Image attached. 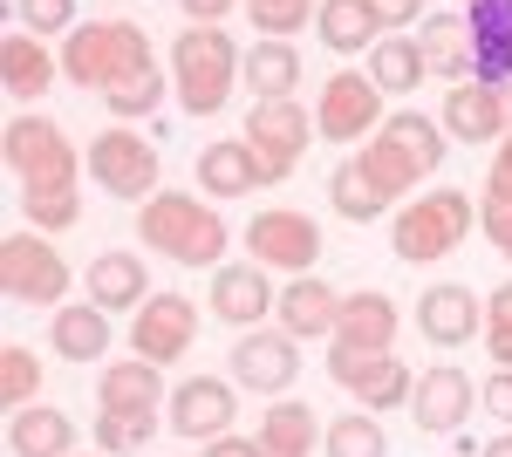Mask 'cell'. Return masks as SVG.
Masks as SVG:
<instances>
[{"label":"cell","mask_w":512,"mask_h":457,"mask_svg":"<svg viewBox=\"0 0 512 457\" xmlns=\"http://www.w3.org/2000/svg\"><path fill=\"white\" fill-rule=\"evenodd\" d=\"M137 232H144V246L171 260V267H219L226 260V239L233 232L219 226V212L192 198V191H158V198H144V212H137Z\"/></svg>","instance_id":"1"},{"label":"cell","mask_w":512,"mask_h":457,"mask_svg":"<svg viewBox=\"0 0 512 457\" xmlns=\"http://www.w3.org/2000/svg\"><path fill=\"white\" fill-rule=\"evenodd\" d=\"M239 76H246V55L233 48L226 28H198L192 21L185 35L171 41V82H178L185 116H219Z\"/></svg>","instance_id":"2"},{"label":"cell","mask_w":512,"mask_h":457,"mask_svg":"<svg viewBox=\"0 0 512 457\" xmlns=\"http://www.w3.org/2000/svg\"><path fill=\"white\" fill-rule=\"evenodd\" d=\"M144 62H158V55H151V35L137 21H89L62 41V76L76 89H110L117 76L144 69Z\"/></svg>","instance_id":"3"},{"label":"cell","mask_w":512,"mask_h":457,"mask_svg":"<svg viewBox=\"0 0 512 457\" xmlns=\"http://www.w3.org/2000/svg\"><path fill=\"white\" fill-rule=\"evenodd\" d=\"M472 232V198L465 191H424V198H403L396 205V260L410 267H437L465 246Z\"/></svg>","instance_id":"4"},{"label":"cell","mask_w":512,"mask_h":457,"mask_svg":"<svg viewBox=\"0 0 512 457\" xmlns=\"http://www.w3.org/2000/svg\"><path fill=\"white\" fill-rule=\"evenodd\" d=\"M7 164L28 191H69L76 185V144L48 116H14L7 123Z\"/></svg>","instance_id":"5"},{"label":"cell","mask_w":512,"mask_h":457,"mask_svg":"<svg viewBox=\"0 0 512 457\" xmlns=\"http://www.w3.org/2000/svg\"><path fill=\"white\" fill-rule=\"evenodd\" d=\"M0 287L28 307H62V294H69V260L41 232H7V246H0Z\"/></svg>","instance_id":"6"},{"label":"cell","mask_w":512,"mask_h":457,"mask_svg":"<svg viewBox=\"0 0 512 457\" xmlns=\"http://www.w3.org/2000/svg\"><path fill=\"white\" fill-rule=\"evenodd\" d=\"M89 178L110 191V198H130V205H144V198H158V151H151V137H137V130H103L96 144H89Z\"/></svg>","instance_id":"7"},{"label":"cell","mask_w":512,"mask_h":457,"mask_svg":"<svg viewBox=\"0 0 512 457\" xmlns=\"http://www.w3.org/2000/svg\"><path fill=\"white\" fill-rule=\"evenodd\" d=\"M369 123H376V130L390 123V116H383V89H376V76H362V69H335V76L321 82L315 130L328 137V144H362Z\"/></svg>","instance_id":"8"},{"label":"cell","mask_w":512,"mask_h":457,"mask_svg":"<svg viewBox=\"0 0 512 457\" xmlns=\"http://www.w3.org/2000/svg\"><path fill=\"white\" fill-rule=\"evenodd\" d=\"M246 253H253L267 273H315V260H321V226L308 219V212L274 205V212H260V219L246 226Z\"/></svg>","instance_id":"9"},{"label":"cell","mask_w":512,"mask_h":457,"mask_svg":"<svg viewBox=\"0 0 512 457\" xmlns=\"http://www.w3.org/2000/svg\"><path fill=\"white\" fill-rule=\"evenodd\" d=\"M308 137H315V116L301 110V103H253V116H246V144H253V157H260L267 185L294 178Z\"/></svg>","instance_id":"10"},{"label":"cell","mask_w":512,"mask_h":457,"mask_svg":"<svg viewBox=\"0 0 512 457\" xmlns=\"http://www.w3.org/2000/svg\"><path fill=\"white\" fill-rule=\"evenodd\" d=\"M192 342H198V307L185 294H151V301L130 314V355H144L158 369H171Z\"/></svg>","instance_id":"11"},{"label":"cell","mask_w":512,"mask_h":457,"mask_svg":"<svg viewBox=\"0 0 512 457\" xmlns=\"http://www.w3.org/2000/svg\"><path fill=\"white\" fill-rule=\"evenodd\" d=\"M444 137H458V144H506L512 137V110H506V82H451V96H444Z\"/></svg>","instance_id":"12"},{"label":"cell","mask_w":512,"mask_h":457,"mask_svg":"<svg viewBox=\"0 0 512 457\" xmlns=\"http://www.w3.org/2000/svg\"><path fill=\"white\" fill-rule=\"evenodd\" d=\"M233 417H239L233 382L192 376V382H178V389H171V430H178V437H192V444L226 437V430H233Z\"/></svg>","instance_id":"13"},{"label":"cell","mask_w":512,"mask_h":457,"mask_svg":"<svg viewBox=\"0 0 512 457\" xmlns=\"http://www.w3.org/2000/svg\"><path fill=\"white\" fill-rule=\"evenodd\" d=\"M205 307H212V321H226V328H260V321L280 307V294L267 287V267L246 260V267H219L212 273Z\"/></svg>","instance_id":"14"},{"label":"cell","mask_w":512,"mask_h":457,"mask_svg":"<svg viewBox=\"0 0 512 457\" xmlns=\"http://www.w3.org/2000/svg\"><path fill=\"white\" fill-rule=\"evenodd\" d=\"M478 410V382L465 376V369H424L417 376V396H410V417H417V430L424 437H444V430H458V423Z\"/></svg>","instance_id":"15"},{"label":"cell","mask_w":512,"mask_h":457,"mask_svg":"<svg viewBox=\"0 0 512 457\" xmlns=\"http://www.w3.org/2000/svg\"><path fill=\"white\" fill-rule=\"evenodd\" d=\"M294 376H301V348H294V335H287V328H280V335L246 328V342H233V382L260 389V396H280Z\"/></svg>","instance_id":"16"},{"label":"cell","mask_w":512,"mask_h":457,"mask_svg":"<svg viewBox=\"0 0 512 457\" xmlns=\"http://www.w3.org/2000/svg\"><path fill=\"white\" fill-rule=\"evenodd\" d=\"M478 321H485V307H478L472 287H424V301H417V328H424V342L437 348H465L478 342Z\"/></svg>","instance_id":"17"},{"label":"cell","mask_w":512,"mask_h":457,"mask_svg":"<svg viewBox=\"0 0 512 457\" xmlns=\"http://www.w3.org/2000/svg\"><path fill=\"white\" fill-rule=\"evenodd\" d=\"M280 328L294 335V342H308V335H335V321H342V294L315 280V273H294L287 287H280Z\"/></svg>","instance_id":"18"},{"label":"cell","mask_w":512,"mask_h":457,"mask_svg":"<svg viewBox=\"0 0 512 457\" xmlns=\"http://www.w3.org/2000/svg\"><path fill=\"white\" fill-rule=\"evenodd\" d=\"M62 76V55H48V41L28 35V28H14V35L0 41V82H7V96L14 103H35L48 96V82Z\"/></svg>","instance_id":"19"},{"label":"cell","mask_w":512,"mask_h":457,"mask_svg":"<svg viewBox=\"0 0 512 457\" xmlns=\"http://www.w3.org/2000/svg\"><path fill=\"white\" fill-rule=\"evenodd\" d=\"M89 301L103 307V314H137V307L151 301V273L137 253H96L89 260Z\"/></svg>","instance_id":"20"},{"label":"cell","mask_w":512,"mask_h":457,"mask_svg":"<svg viewBox=\"0 0 512 457\" xmlns=\"http://www.w3.org/2000/svg\"><path fill=\"white\" fill-rule=\"evenodd\" d=\"M158 396H164V376H158V362H144V355L110 362L103 382H96V410H123V417H158Z\"/></svg>","instance_id":"21"},{"label":"cell","mask_w":512,"mask_h":457,"mask_svg":"<svg viewBox=\"0 0 512 457\" xmlns=\"http://www.w3.org/2000/svg\"><path fill=\"white\" fill-rule=\"evenodd\" d=\"M198 185H205V198H246L253 185H267V171H260L246 137H226V144L198 151Z\"/></svg>","instance_id":"22"},{"label":"cell","mask_w":512,"mask_h":457,"mask_svg":"<svg viewBox=\"0 0 512 457\" xmlns=\"http://www.w3.org/2000/svg\"><path fill=\"white\" fill-rule=\"evenodd\" d=\"M7 451L14 457H76V423L55 403H28L7 423Z\"/></svg>","instance_id":"23"},{"label":"cell","mask_w":512,"mask_h":457,"mask_svg":"<svg viewBox=\"0 0 512 457\" xmlns=\"http://www.w3.org/2000/svg\"><path fill=\"white\" fill-rule=\"evenodd\" d=\"M315 35H321L328 55H362V48H376L390 28H383V14H376L369 0H321Z\"/></svg>","instance_id":"24"},{"label":"cell","mask_w":512,"mask_h":457,"mask_svg":"<svg viewBox=\"0 0 512 457\" xmlns=\"http://www.w3.org/2000/svg\"><path fill=\"white\" fill-rule=\"evenodd\" d=\"M417 48H424V69H431V76L472 82L478 55H472V21H465V14H431L424 35H417Z\"/></svg>","instance_id":"25"},{"label":"cell","mask_w":512,"mask_h":457,"mask_svg":"<svg viewBox=\"0 0 512 457\" xmlns=\"http://www.w3.org/2000/svg\"><path fill=\"white\" fill-rule=\"evenodd\" d=\"M472 55L485 82H512V0H472Z\"/></svg>","instance_id":"26"},{"label":"cell","mask_w":512,"mask_h":457,"mask_svg":"<svg viewBox=\"0 0 512 457\" xmlns=\"http://www.w3.org/2000/svg\"><path fill=\"white\" fill-rule=\"evenodd\" d=\"M239 82L253 89V103H294V89H301V55H294V41H253Z\"/></svg>","instance_id":"27"},{"label":"cell","mask_w":512,"mask_h":457,"mask_svg":"<svg viewBox=\"0 0 512 457\" xmlns=\"http://www.w3.org/2000/svg\"><path fill=\"white\" fill-rule=\"evenodd\" d=\"M396 301L383 287H362V294H342V321H335V342H355V348H390L396 342Z\"/></svg>","instance_id":"28"},{"label":"cell","mask_w":512,"mask_h":457,"mask_svg":"<svg viewBox=\"0 0 512 457\" xmlns=\"http://www.w3.org/2000/svg\"><path fill=\"white\" fill-rule=\"evenodd\" d=\"M48 342L62 362H96L103 348H110V314L96 301H76V307H55V321H48Z\"/></svg>","instance_id":"29"},{"label":"cell","mask_w":512,"mask_h":457,"mask_svg":"<svg viewBox=\"0 0 512 457\" xmlns=\"http://www.w3.org/2000/svg\"><path fill=\"white\" fill-rule=\"evenodd\" d=\"M308 451H315V410L294 403V396L267 403V417H260V457H308Z\"/></svg>","instance_id":"30"},{"label":"cell","mask_w":512,"mask_h":457,"mask_svg":"<svg viewBox=\"0 0 512 457\" xmlns=\"http://www.w3.org/2000/svg\"><path fill=\"white\" fill-rule=\"evenodd\" d=\"M328 205H335L342 219H383L396 198L369 178V164H362V157H342V164H335V178H328Z\"/></svg>","instance_id":"31"},{"label":"cell","mask_w":512,"mask_h":457,"mask_svg":"<svg viewBox=\"0 0 512 457\" xmlns=\"http://www.w3.org/2000/svg\"><path fill=\"white\" fill-rule=\"evenodd\" d=\"M369 76H376V89H383V96H410L417 82L431 76V69H424L417 35H383L376 48H369Z\"/></svg>","instance_id":"32"},{"label":"cell","mask_w":512,"mask_h":457,"mask_svg":"<svg viewBox=\"0 0 512 457\" xmlns=\"http://www.w3.org/2000/svg\"><path fill=\"white\" fill-rule=\"evenodd\" d=\"M376 137L410 157V164H417V178H431L437 164H444V123H431V116H417V110H396Z\"/></svg>","instance_id":"33"},{"label":"cell","mask_w":512,"mask_h":457,"mask_svg":"<svg viewBox=\"0 0 512 457\" xmlns=\"http://www.w3.org/2000/svg\"><path fill=\"white\" fill-rule=\"evenodd\" d=\"M349 396L362 403V410H396V403H410V396H417V376H410V362H396V348H390V355H376V362H369V376L355 382Z\"/></svg>","instance_id":"34"},{"label":"cell","mask_w":512,"mask_h":457,"mask_svg":"<svg viewBox=\"0 0 512 457\" xmlns=\"http://www.w3.org/2000/svg\"><path fill=\"white\" fill-rule=\"evenodd\" d=\"M321 457H390V437L376 410H355V417H335L321 430Z\"/></svg>","instance_id":"35"},{"label":"cell","mask_w":512,"mask_h":457,"mask_svg":"<svg viewBox=\"0 0 512 457\" xmlns=\"http://www.w3.org/2000/svg\"><path fill=\"white\" fill-rule=\"evenodd\" d=\"M103 103H110V116H123V123L151 116V110L164 103V69H158V62H144V69H130V76H117L110 89H103Z\"/></svg>","instance_id":"36"},{"label":"cell","mask_w":512,"mask_h":457,"mask_svg":"<svg viewBox=\"0 0 512 457\" xmlns=\"http://www.w3.org/2000/svg\"><path fill=\"white\" fill-rule=\"evenodd\" d=\"M246 14H253V28H260V41H287L301 35V28H315V0H246Z\"/></svg>","instance_id":"37"},{"label":"cell","mask_w":512,"mask_h":457,"mask_svg":"<svg viewBox=\"0 0 512 457\" xmlns=\"http://www.w3.org/2000/svg\"><path fill=\"white\" fill-rule=\"evenodd\" d=\"M0 396H7V410H28V403L41 396V362H35V348H21V342L0 348Z\"/></svg>","instance_id":"38"},{"label":"cell","mask_w":512,"mask_h":457,"mask_svg":"<svg viewBox=\"0 0 512 457\" xmlns=\"http://www.w3.org/2000/svg\"><path fill=\"white\" fill-rule=\"evenodd\" d=\"M362 164H369V178H376V185L390 191L396 205H403V198H410V185H417V164H410V157L396 151V144H383V137H369V144H362Z\"/></svg>","instance_id":"39"},{"label":"cell","mask_w":512,"mask_h":457,"mask_svg":"<svg viewBox=\"0 0 512 457\" xmlns=\"http://www.w3.org/2000/svg\"><path fill=\"white\" fill-rule=\"evenodd\" d=\"M21 205H28V226H35V232H69L82 219V191L76 185H69V191H28Z\"/></svg>","instance_id":"40"},{"label":"cell","mask_w":512,"mask_h":457,"mask_svg":"<svg viewBox=\"0 0 512 457\" xmlns=\"http://www.w3.org/2000/svg\"><path fill=\"white\" fill-rule=\"evenodd\" d=\"M151 423H158V417H123V410H96V451H110V457L144 451V444H151Z\"/></svg>","instance_id":"41"},{"label":"cell","mask_w":512,"mask_h":457,"mask_svg":"<svg viewBox=\"0 0 512 457\" xmlns=\"http://www.w3.org/2000/svg\"><path fill=\"white\" fill-rule=\"evenodd\" d=\"M14 21L28 28V35H76L69 21H76V0H14Z\"/></svg>","instance_id":"42"},{"label":"cell","mask_w":512,"mask_h":457,"mask_svg":"<svg viewBox=\"0 0 512 457\" xmlns=\"http://www.w3.org/2000/svg\"><path fill=\"white\" fill-rule=\"evenodd\" d=\"M485 205H512V137L499 144L492 171H485Z\"/></svg>","instance_id":"43"},{"label":"cell","mask_w":512,"mask_h":457,"mask_svg":"<svg viewBox=\"0 0 512 457\" xmlns=\"http://www.w3.org/2000/svg\"><path fill=\"white\" fill-rule=\"evenodd\" d=\"M478 410H485V417H499V423H512V369H499V376L478 389Z\"/></svg>","instance_id":"44"},{"label":"cell","mask_w":512,"mask_h":457,"mask_svg":"<svg viewBox=\"0 0 512 457\" xmlns=\"http://www.w3.org/2000/svg\"><path fill=\"white\" fill-rule=\"evenodd\" d=\"M485 355L512 369V314H485Z\"/></svg>","instance_id":"45"},{"label":"cell","mask_w":512,"mask_h":457,"mask_svg":"<svg viewBox=\"0 0 512 457\" xmlns=\"http://www.w3.org/2000/svg\"><path fill=\"white\" fill-rule=\"evenodd\" d=\"M478 226H485V239L512 260V205H485V212H478Z\"/></svg>","instance_id":"46"},{"label":"cell","mask_w":512,"mask_h":457,"mask_svg":"<svg viewBox=\"0 0 512 457\" xmlns=\"http://www.w3.org/2000/svg\"><path fill=\"white\" fill-rule=\"evenodd\" d=\"M369 7H376V14H383V28H410V21H417V14H424V0H369Z\"/></svg>","instance_id":"47"},{"label":"cell","mask_w":512,"mask_h":457,"mask_svg":"<svg viewBox=\"0 0 512 457\" xmlns=\"http://www.w3.org/2000/svg\"><path fill=\"white\" fill-rule=\"evenodd\" d=\"M185 14H192L198 28H226V14H233V0H178Z\"/></svg>","instance_id":"48"},{"label":"cell","mask_w":512,"mask_h":457,"mask_svg":"<svg viewBox=\"0 0 512 457\" xmlns=\"http://www.w3.org/2000/svg\"><path fill=\"white\" fill-rule=\"evenodd\" d=\"M198 457H260V437H233V430H226V437H212Z\"/></svg>","instance_id":"49"},{"label":"cell","mask_w":512,"mask_h":457,"mask_svg":"<svg viewBox=\"0 0 512 457\" xmlns=\"http://www.w3.org/2000/svg\"><path fill=\"white\" fill-rule=\"evenodd\" d=\"M478 457H512V430H506V437H492V444H485Z\"/></svg>","instance_id":"50"},{"label":"cell","mask_w":512,"mask_h":457,"mask_svg":"<svg viewBox=\"0 0 512 457\" xmlns=\"http://www.w3.org/2000/svg\"><path fill=\"white\" fill-rule=\"evenodd\" d=\"M506 110H512V82H506Z\"/></svg>","instance_id":"51"},{"label":"cell","mask_w":512,"mask_h":457,"mask_svg":"<svg viewBox=\"0 0 512 457\" xmlns=\"http://www.w3.org/2000/svg\"><path fill=\"white\" fill-rule=\"evenodd\" d=\"M465 7H472V0H465Z\"/></svg>","instance_id":"52"},{"label":"cell","mask_w":512,"mask_h":457,"mask_svg":"<svg viewBox=\"0 0 512 457\" xmlns=\"http://www.w3.org/2000/svg\"><path fill=\"white\" fill-rule=\"evenodd\" d=\"M76 457H82V451H76Z\"/></svg>","instance_id":"53"}]
</instances>
